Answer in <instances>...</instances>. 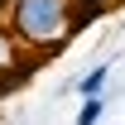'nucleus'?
Returning <instances> with one entry per match:
<instances>
[{"mask_svg":"<svg viewBox=\"0 0 125 125\" xmlns=\"http://www.w3.org/2000/svg\"><path fill=\"white\" fill-rule=\"evenodd\" d=\"M5 29L15 34L19 53L53 58L58 48L72 43V0H15Z\"/></svg>","mask_w":125,"mask_h":125,"instance_id":"obj_1","label":"nucleus"},{"mask_svg":"<svg viewBox=\"0 0 125 125\" xmlns=\"http://www.w3.org/2000/svg\"><path fill=\"white\" fill-rule=\"evenodd\" d=\"M15 62H19V43H15V34L0 24V72H5V67H15Z\"/></svg>","mask_w":125,"mask_h":125,"instance_id":"obj_5","label":"nucleus"},{"mask_svg":"<svg viewBox=\"0 0 125 125\" xmlns=\"http://www.w3.org/2000/svg\"><path fill=\"white\" fill-rule=\"evenodd\" d=\"M106 82H111V62H96V67H87L72 82V92L77 96H106Z\"/></svg>","mask_w":125,"mask_h":125,"instance_id":"obj_3","label":"nucleus"},{"mask_svg":"<svg viewBox=\"0 0 125 125\" xmlns=\"http://www.w3.org/2000/svg\"><path fill=\"white\" fill-rule=\"evenodd\" d=\"M115 5H120V0H72V39H77L82 29H92L96 19H106Z\"/></svg>","mask_w":125,"mask_h":125,"instance_id":"obj_2","label":"nucleus"},{"mask_svg":"<svg viewBox=\"0 0 125 125\" xmlns=\"http://www.w3.org/2000/svg\"><path fill=\"white\" fill-rule=\"evenodd\" d=\"M101 115H106V96H82L72 125H101Z\"/></svg>","mask_w":125,"mask_h":125,"instance_id":"obj_4","label":"nucleus"},{"mask_svg":"<svg viewBox=\"0 0 125 125\" xmlns=\"http://www.w3.org/2000/svg\"><path fill=\"white\" fill-rule=\"evenodd\" d=\"M10 5H15V0H0V24L10 19Z\"/></svg>","mask_w":125,"mask_h":125,"instance_id":"obj_6","label":"nucleus"}]
</instances>
